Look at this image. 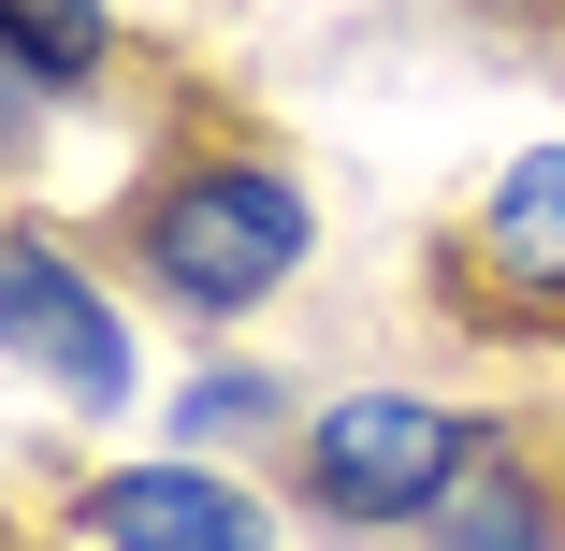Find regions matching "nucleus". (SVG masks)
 <instances>
[{"label": "nucleus", "mask_w": 565, "mask_h": 551, "mask_svg": "<svg viewBox=\"0 0 565 551\" xmlns=\"http://www.w3.org/2000/svg\"><path fill=\"white\" fill-rule=\"evenodd\" d=\"M146 276L189 290V305H262L276 276H305V189L262 174V160H203L146 218Z\"/></svg>", "instance_id": "obj_1"}, {"label": "nucleus", "mask_w": 565, "mask_h": 551, "mask_svg": "<svg viewBox=\"0 0 565 551\" xmlns=\"http://www.w3.org/2000/svg\"><path fill=\"white\" fill-rule=\"evenodd\" d=\"M465 465H479V421H449L420 392H333L305 421V479L333 522H420L465 494Z\"/></svg>", "instance_id": "obj_2"}, {"label": "nucleus", "mask_w": 565, "mask_h": 551, "mask_svg": "<svg viewBox=\"0 0 565 551\" xmlns=\"http://www.w3.org/2000/svg\"><path fill=\"white\" fill-rule=\"evenodd\" d=\"M0 349H15V378H44L73 406H117L131 392V319L102 305L44 233H15V262H0Z\"/></svg>", "instance_id": "obj_3"}, {"label": "nucleus", "mask_w": 565, "mask_h": 551, "mask_svg": "<svg viewBox=\"0 0 565 551\" xmlns=\"http://www.w3.org/2000/svg\"><path fill=\"white\" fill-rule=\"evenodd\" d=\"M87 537L102 551H276V522L217 479V465H117L87 494Z\"/></svg>", "instance_id": "obj_4"}, {"label": "nucleus", "mask_w": 565, "mask_h": 551, "mask_svg": "<svg viewBox=\"0 0 565 551\" xmlns=\"http://www.w3.org/2000/svg\"><path fill=\"white\" fill-rule=\"evenodd\" d=\"M493 262H508V276H536V290H565V146L493 174Z\"/></svg>", "instance_id": "obj_5"}, {"label": "nucleus", "mask_w": 565, "mask_h": 551, "mask_svg": "<svg viewBox=\"0 0 565 551\" xmlns=\"http://www.w3.org/2000/svg\"><path fill=\"white\" fill-rule=\"evenodd\" d=\"M0 44H15V102H44V87H73V73H102V0H0Z\"/></svg>", "instance_id": "obj_6"}, {"label": "nucleus", "mask_w": 565, "mask_h": 551, "mask_svg": "<svg viewBox=\"0 0 565 551\" xmlns=\"http://www.w3.org/2000/svg\"><path fill=\"white\" fill-rule=\"evenodd\" d=\"M435 522H449V551H551V508H536L522 479H465Z\"/></svg>", "instance_id": "obj_7"}, {"label": "nucleus", "mask_w": 565, "mask_h": 551, "mask_svg": "<svg viewBox=\"0 0 565 551\" xmlns=\"http://www.w3.org/2000/svg\"><path fill=\"white\" fill-rule=\"evenodd\" d=\"M247 406H262V378H203V392H189V406H174V421H189V435H233V421H247Z\"/></svg>", "instance_id": "obj_8"}]
</instances>
